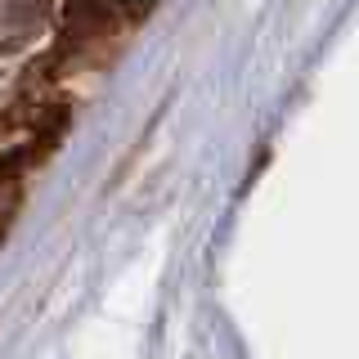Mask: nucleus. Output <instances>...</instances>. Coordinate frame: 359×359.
<instances>
[{"instance_id":"1","label":"nucleus","mask_w":359,"mask_h":359,"mask_svg":"<svg viewBox=\"0 0 359 359\" xmlns=\"http://www.w3.org/2000/svg\"><path fill=\"white\" fill-rule=\"evenodd\" d=\"M22 162H27V153H9V157H0V233H5L9 216L18 211V180H22Z\"/></svg>"}]
</instances>
